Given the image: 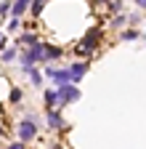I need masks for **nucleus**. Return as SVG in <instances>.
I'll return each instance as SVG.
<instances>
[{
	"mask_svg": "<svg viewBox=\"0 0 146 149\" xmlns=\"http://www.w3.org/2000/svg\"><path fill=\"white\" fill-rule=\"evenodd\" d=\"M16 133H19V141H32L35 136H37V117L35 115H27L21 123H19V128H16Z\"/></svg>",
	"mask_w": 146,
	"mask_h": 149,
	"instance_id": "nucleus-1",
	"label": "nucleus"
},
{
	"mask_svg": "<svg viewBox=\"0 0 146 149\" xmlns=\"http://www.w3.org/2000/svg\"><path fill=\"white\" fill-rule=\"evenodd\" d=\"M98 37H101V29H98V27L88 29L85 37L80 40V45H77V53H80V56H88L90 51H96V48H98Z\"/></svg>",
	"mask_w": 146,
	"mask_h": 149,
	"instance_id": "nucleus-2",
	"label": "nucleus"
},
{
	"mask_svg": "<svg viewBox=\"0 0 146 149\" xmlns=\"http://www.w3.org/2000/svg\"><path fill=\"white\" fill-rule=\"evenodd\" d=\"M45 74H48L51 80H56V88H61V85H75V83H72V72H69V67H64V69L48 67Z\"/></svg>",
	"mask_w": 146,
	"mask_h": 149,
	"instance_id": "nucleus-3",
	"label": "nucleus"
},
{
	"mask_svg": "<svg viewBox=\"0 0 146 149\" xmlns=\"http://www.w3.org/2000/svg\"><path fill=\"white\" fill-rule=\"evenodd\" d=\"M56 93H59V107H66L80 99V88H75V85H61V88H56Z\"/></svg>",
	"mask_w": 146,
	"mask_h": 149,
	"instance_id": "nucleus-4",
	"label": "nucleus"
},
{
	"mask_svg": "<svg viewBox=\"0 0 146 149\" xmlns=\"http://www.w3.org/2000/svg\"><path fill=\"white\" fill-rule=\"evenodd\" d=\"M45 123H48V128H53V130H61V128H66V123H64V117H61V112H59V109H51V112H45Z\"/></svg>",
	"mask_w": 146,
	"mask_h": 149,
	"instance_id": "nucleus-5",
	"label": "nucleus"
},
{
	"mask_svg": "<svg viewBox=\"0 0 146 149\" xmlns=\"http://www.w3.org/2000/svg\"><path fill=\"white\" fill-rule=\"evenodd\" d=\"M43 99H45V112H51V109H59V93L56 91H45L43 93Z\"/></svg>",
	"mask_w": 146,
	"mask_h": 149,
	"instance_id": "nucleus-6",
	"label": "nucleus"
},
{
	"mask_svg": "<svg viewBox=\"0 0 146 149\" xmlns=\"http://www.w3.org/2000/svg\"><path fill=\"white\" fill-rule=\"evenodd\" d=\"M69 72H72V83H77L82 74L88 72V61H77V64H72V67H69Z\"/></svg>",
	"mask_w": 146,
	"mask_h": 149,
	"instance_id": "nucleus-7",
	"label": "nucleus"
},
{
	"mask_svg": "<svg viewBox=\"0 0 146 149\" xmlns=\"http://www.w3.org/2000/svg\"><path fill=\"white\" fill-rule=\"evenodd\" d=\"M32 6V0H16V3L11 6V13H13V19H19L21 13H27V8Z\"/></svg>",
	"mask_w": 146,
	"mask_h": 149,
	"instance_id": "nucleus-8",
	"label": "nucleus"
},
{
	"mask_svg": "<svg viewBox=\"0 0 146 149\" xmlns=\"http://www.w3.org/2000/svg\"><path fill=\"white\" fill-rule=\"evenodd\" d=\"M40 40H37V35H32V32H24V35H19V45H37Z\"/></svg>",
	"mask_w": 146,
	"mask_h": 149,
	"instance_id": "nucleus-9",
	"label": "nucleus"
},
{
	"mask_svg": "<svg viewBox=\"0 0 146 149\" xmlns=\"http://www.w3.org/2000/svg\"><path fill=\"white\" fill-rule=\"evenodd\" d=\"M64 51L59 48V45H45V59H59Z\"/></svg>",
	"mask_w": 146,
	"mask_h": 149,
	"instance_id": "nucleus-10",
	"label": "nucleus"
},
{
	"mask_svg": "<svg viewBox=\"0 0 146 149\" xmlns=\"http://www.w3.org/2000/svg\"><path fill=\"white\" fill-rule=\"evenodd\" d=\"M43 8H45V3H40V0H32V6H29V11H32L35 16H40V13H43Z\"/></svg>",
	"mask_w": 146,
	"mask_h": 149,
	"instance_id": "nucleus-11",
	"label": "nucleus"
},
{
	"mask_svg": "<svg viewBox=\"0 0 146 149\" xmlns=\"http://www.w3.org/2000/svg\"><path fill=\"white\" fill-rule=\"evenodd\" d=\"M21 96H24V91H21V88H13V91H11V101H13V104H19Z\"/></svg>",
	"mask_w": 146,
	"mask_h": 149,
	"instance_id": "nucleus-12",
	"label": "nucleus"
},
{
	"mask_svg": "<svg viewBox=\"0 0 146 149\" xmlns=\"http://www.w3.org/2000/svg\"><path fill=\"white\" fill-rule=\"evenodd\" d=\"M16 59V48H6L3 51V61H13Z\"/></svg>",
	"mask_w": 146,
	"mask_h": 149,
	"instance_id": "nucleus-13",
	"label": "nucleus"
},
{
	"mask_svg": "<svg viewBox=\"0 0 146 149\" xmlns=\"http://www.w3.org/2000/svg\"><path fill=\"white\" fill-rule=\"evenodd\" d=\"M29 80H32V85H43V74H40L37 69H35V72L29 74Z\"/></svg>",
	"mask_w": 146,
	"mask_h": 149,
	"instance_id": "nucleus-14",
	"label": "nucleus"
},
{
	"mask_svg": "<svg viewBox=\"0 0 146 149\" xmlns=\"http://www.w3.org/2000/svg\"><path fill=\"white\" fill-rule=\"evenodd\" d=\"M106 8L112 11V13H120V11H122V3H120V0H112V3H109Z\"/></svg>",
	"mask_w": 146,
	"mask_h": 149,
	"instance_id": "nucleus-15",
	"label": "nucleus"
},
{
	"mask_svg": "<svg viewBox=\"0 0 146 149\" xmlns=\"http://www.w3.org/2000/svg\"><path fill=\"white\" fill-rule=\"evenodd\" d=\"M122 37H125V40H136V37H138V29H127Z\"/></svg>",
	"mask_w": 146,
	"mask_h": 149,
	"instance_id": "nucleus-16",
	"label": "nucleus"
},
{
	"mask_svg": "<svg viewBox=\"0 0 146 149\" xmlns=\"http://www.w3.org/2000/svg\"><path fill=\"white\" fill-rule=\"evenodd\" d=\"M11 6H13V3H0V16H6V13H11Z\"/></svg>",
	"mask_w": 146,
	"mask_h": 149,
	"instance_id": "nucleus-17",
	"label": "nucleus"
},
{
	"mask_svg": "<svg viewBox=\"0 0 146 149\" xmlns=\"http://www.w3.org/2000/svg\"><path fill=\"white\" fill-rule=\"evenodd\" d=\"M19 24H21L19 19H11V22H8V32H13V29H19Z\"/></svg>",
	"mask_w": 146,
	"mask_h": 149,
	"instance_id": "nucleus-18",
	"label": "nucleus"
},
{
	"mask_svg": "<svg viewBox=\"0 0 146 149\" xmlns=\"http://www.w3.org/2000/svg\"><path fill=\"white\" fill-rule=\"evenodd\" d=\"M125 22H127V16H117V19H114V27H122Z\"/></svg>",
	"mask_w": 146,
	"mask_h": 149,
	"instance_id": "nucleus-19",
	"label": "nucleus"
},
{
	"mask_svg": "<svg viewBox=\"0 0 146 149\" xmlns=\"http://www.w3.org/2000/svg\"><path fill=\"white\" fill-rule=\"evenodd\" d=\"M8 149H27V146H24V141H16V144H11Z\"/></svg>",
	"mask_w": 146,
	"mask_h": 149,
	"instance_id": "nucleus-20",
	"label": "nucleus"
},
{
	"mask_svg": "<svg viewBox=\"0 0 146 149\" xmlns=\"http://www.w3.org/2000/svg\"><path fill=\"white\" fill-rule=\"evenodd\" d=\"M3 45H6V35L0 32V51H3Z\"/></svg>",
	"mask_w": 146,
	"mask_h": 149,
	"instance_id": "nucleus-21",
	"label": "nucleus"
},
{
	"mask_svg": "<svg viewBox=\"0 0 146 149\" xmlns=\"http://www.w3.org/2000/svg\"><path fill=\"white\" fill-rule=\"evenodd\" d=\"M136 3H138V8H143V11H146V0H136Z\"/></svg>",
	"mask_w": 146,
	"mask_h": 149,
	"instance_id": "nucleus-22",
	"label": "nucleus"
},
{
	"mask_svg": "<svg viewBox=\"0 0 146 149\" xmlns=\"http://www.w3.org/2000/svg\"><path fill=\"white\" fill-rule=\"evenodd\" d=\"M0 136H3V125H0Z\"/></svg>",
	"mask_w": 146,
	"mask_h": 149,
	"instance_id": "nucleus-23",
	"label": "nucleus"
},
{
	"mask_svg": "<svg viewBox=\"0 0 146 149\" xmlns=\"http://www.w3.org/2000/svg\"><path fill=\"white\" fill-rule=\"evenodd\" d=\"M143 40H146V32H143Z\"/></svg>",
	"mask_w": 146,
	"mask_h": 149,
	"instance_id": "nucleus-24",
	"label": "nucleus"
}]
</instances>
